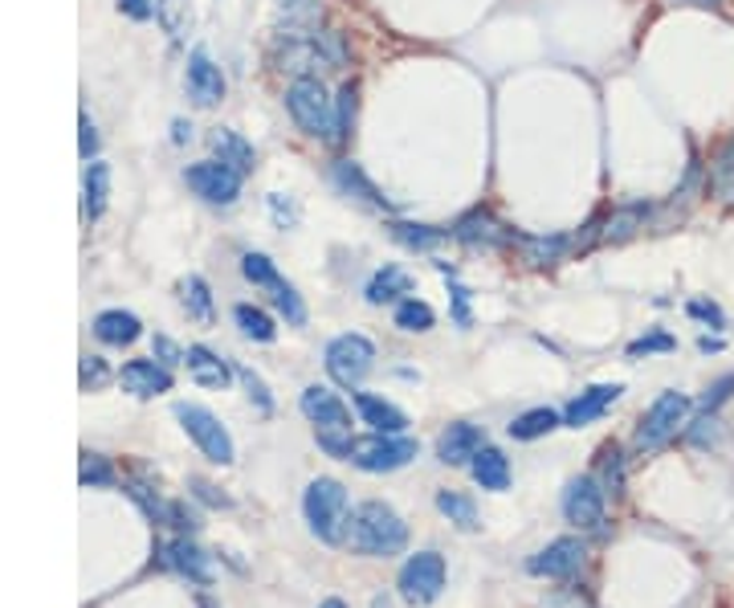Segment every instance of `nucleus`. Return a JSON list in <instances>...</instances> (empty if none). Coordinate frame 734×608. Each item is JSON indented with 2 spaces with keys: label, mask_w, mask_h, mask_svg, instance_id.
Listing matches in <instances>:
<instances>
[{
  "label": "nucleus",
  "mask_w": 734,
  "mask_h": 608,
  "mask_svg": "<svg viewBox=\"0 0 734 608\" xmlns=\"http://www.w3.org/2000/svg\"><path fill=\"white\" fill-rule=\"evenodd\" d=\"M347 548L368 560H388L408 548V522L388 503H363L347 519Z\"/></svg>",
  "instance_id": "obj_1"
},
{
  "label": "nucleus",
  "mask_w": 734,
  "mask_h": 608,
  "mask_svg": "<svg viewBox=\"0 0 734 608\" xmlns=\"http://www.w3.org/2000/svg\"><path fill=\"white\" fill-rule=\"evenodd\" d=\"M274 66L294 78H323L327 70L343 66V45L331 33H282L274 42Z\"/></svg>",
  "instance_id": "obj_2"
},
{
  "label": "nucleus",
  "mask_w": 734,
  "mask_h": 608,
  "mask_svg": "<svg viewBox=\"0 0 734 608\" xmlns=\"http://www.w3.org/2000/svg\"><path fill=\"white\" fill-rule=\"evenodd\" d=\"M303 515L323 543H343L347 519H351V503H347V486L335 478H315L303 494Z\"/></svg>",
  "instance_id": "obj_3"
},
{
  "label": "nucleus",
  "mask_w": 734,
  "mask_h": 608,
  "mask_svg": "<svg viewBox=\"0 0 734 608\" xmlns=\"http://www.w3.org/2000/svg\"><path fill=\"white\" fill-rule=\"evenodd\" d=\"M286 111L298 131L335 144V99L327 94L323 78H294L286 90Z\"/></svg>",
  "instance_id": "obj_4"
},
{
  "label": "nucleus",
  "mask_w": 734,
  "mask_h": 608,
  "mask_svg": "<svg viewBox=\"0 0 734 608\" xmlns=\"http://www.w3.org/2000/svg\"><path fill=\"white\" fill-rule=\"evenodd\" d=\"M417 458V441L404 434H368V437H351L347 441L343 462H351L355 470H368V474H392Z\"/></svg>",
  "instance_id": "obj_5"
},
{
  "label": "nucleus",
  "mask_w": 734,
  "mask_h": 608,
  "mask_svg": "<svg viewBox=\"0 0 734 608\" xmlns=\"http://www.w3.org/2000/svg\"><path fill=\"white\" fill-rule=\"evenodd\" d=\"M323 363H327V376H331L339 389L355 392L363 380H368V372L375 368L372 339H363V335H355V331L335 335L331 344H327V356H323Z\"/></svg>",
  "instance_id": "obj_6"
},
{
  "label": "nucleus",
  "mask_w": 734,
  "mask_h": 608,
  "mask_svg": "<svg viewBox=\"0 0 734 608\" xmlns=\"http://www.w3.org/2000/svg\"><path fill=\"white\" fill-rule=\"evenodd\" d=\"M445 576H449L445 560H441L437 551H417V555H408V560H404L396 588H400L404 605L425 608L445 593Z\"/></svg>",
  "instance_id": "obj_7"
},
{
  "label": "nucleus",
  "mask_w": 734,
  "mask_h": 608,
  "mask_svg": "<svg viewBox=\"0 0 734 608\" xmlns=\"http://www.w3.org/2000/svg\"><path fill=\"white\" fill-rule=\"evenodd\" d=\"M686 413H690V396H681V392H662V396L648 405L645 417H641V425H636V437H633L636 453L662 449L665 441L677 434V425H686Z\"/></svg>",
  "instance_id": "obj_8"
},
{
  "label": "nucleus",
  "mask_w": 734,
  "mask_h": 608,
  "mask_svg": "<svg viewBox=\"0 0 734 608\" xmlns=\"http://www.w3.org/2000/svg\"><path fill=\"white\" fill-rule=\"evenodd\" d=\"M176 420L184 425V434L196 441V449H201V453L213 465H229L233 458H237L229 429H225V425H221V420H216L208 408H201V405H176Z\"/></svg>",
  "instance_id": "obj_9"
},
{
  "label": "nucleus",
  "mask_w": 734,
  "mask_h": 608,
  "mask_svg": "<svg viewBox=\"0 0 734 608\" xmlns=\"http://www.w3.org/2000/svg\"><path fill=\"white\" fill-rule=\"evenodd\" d=\"M188 180V189L196 192L201 201L208 204H233L237 196H241V172H233L229 164H221V160H201V164H192L184 172Z\"/></svg>",
  "instance_id": "obj_10"
},
{
  "label": "nucleus",
  "mask_w": 734,
  "mask_h": 608,
  "mask_svg": "<svg viewBox=\"0 0 734 608\" xmlns=\"http://www.w3.org/2000/svg\"><path fill=\"white\" fill-rule=\"evenodd\" d=\"M563 519L579 527V531H600L605 522V491L596 478H572L563 491Z\"/></svg>",
  "instance_id": "obj_11"
},
{
  "label": "nucleus",
  "mask_w": 734,
  "mask_h": 608,
  "mask_svg": "<svg viewBox=\"0 0 734 608\" xmlns=\"http://www.w3.org/2000/svg\"><path fill=\"white\" fill-rule=\"evenodd\" d=\"M303 417L315 425L318 434H351V408L343 405V396L331 389H323V384H310L303 392Z\"/></svg>",
  "instance_id": "obj_12"
},
{
  "label": "nucleus",
  "mask_w": 734,
  "mask_h": 608,
  "mask_svg": "<svg viewBox=\"0 0 734 608\" xmlns=\"http://www.w3.org/2000/svg\"><path fill=\"white\" fill-rule=\"evenodd\" d=\"M584 560H588V548L579 539H555V543H547V548L534 551L527 560V572L539 579H567L584 567Z\"/></svg>",
  "instance_id": "obj_13"
},
{
  "label": "nucleus",
  "mask_w": 734,
  "mask_h": 608,
  "mask_svg": "<svg viewBox=\"0 0 734 608\" xmlns=\"http://www.w3.org/2000/svg\"><path fill=\"white\" fill-rule=\"evenodd\" d=\"M188 99L204 111L225 99V74L204 49H192V58H188Z\"/></svg>",
  "instance_id": "obj_14"
},
{
  "label": "nucleus",
  "mask_w": 734,
  "mask_h": 608,
  "mask_svg": "<svg viewBox=\"0 0 734 608\" xmlns=\"http://www.w3.org/2000/svg\"><path fill=\"white\" fill-rule=\"evenodd\" d=\"M620 392H624V384H591V389H584L572 405L563 408V425L567 429H584L591 420H600L620 401Z\"/></svg>",
  "instance_id": "obj_15"
},
{
  "label": "nucleus",
  "mask_w": 734,
  "mask_h": 608,
  "mask_svg": "<svg viewBox=\"0 0 734 608\" xmlns=\"http://www.w3.org/2000/svg\"><path fill=\"white\" fill-rule=\"evenodd\" d=\"M118 384H123V392L147 401V396H159V392L172 389V372H168L159 360H131V363H123Z\"/></svg>",
  "instance_id": "obj_16"
},
{
  "label": "nucleus",
  "mask_w": 734,
  "mask_h": 608,
  "mask_svg": "<svg viewBox=\"0 0 734 608\" xmlns=\"http://www.w3.org/2000/svg\"><path fill=\"white\" fill-rule=\"evenodd\" d=\"M477 449H482V429L470 420H453L437 441V458L445 465H470Z\"/></svg>",
  "instance_id": "obj_17"
},
{
  "label": "nucleus",
  "mask_w": 734,
  "mask_h": 608,
  "mask_svg": "<svg viewBox=\"0 0 734 608\" xmlns=\"http://www.w3.org/2000/svg\"><path fill=\"white\" fill-rule=\"evenodd\" d=\"M355 408H360V420L372 434H404L408 429V417L400 408L384 396H375V392H355Z\"/></svg>",
  "instance_id": "obj_18"
},
{
  "label": "nucleus",
  "mask_w": 734,
  "mask_h": 608,
  "mask_svg": "<svg viewBox=\"0 0 734 608\" xmlns=\"http://www.w3.org/2000/svg\"><path fill=\"white\" fill-rule=\"evenodd\" d=\"M184 368H188V376L196 380L201 389H225V384L233 380L229 363L221 360L216 351L204 348V344H192V348L184 351Z\"/></svg>",
  "instance_id": "obj_19"
},
{
  "label": "nucleus",
  "mask_w": 734,
  "mask_h": 608,
  "mask_svg": "<svg viewBox=\"0 0 734 608\" xmlns=\"http://www.w3.org/2000/svg\"><path fill=\"white\" fill-rule=\"evenodd\" d=\"M645 221H648V204H624V209H612V213H608L605 225H591V229H596L600 241L617 246V241H629L633 233L645 229Z\"/></svg>",
  "instance_id": "obj_20"
},
{
  "label": "nucleus",
  "mask_w": 734,
  "mask_h": 608,
  "mask_svg": "<svg viewBox=\"0 0 734 608\" xmlns=\"http://www.w3.org/2000/svg\"><path fill=\"white\" fill-rule=\"evenodd\" d=\"M470 474H474V482L482 486V491L502 494L506 486H510V462H506L502 449H494V446L477 449L474 462H470Z\"/></svg>",
  "instance_id": "obj_21"
},
{
  "label": "nucleus",
  "mask_w": 734,
  "mask_h": 608,
  "mask_svg": "<svg viewBox=\"0 0 734 608\" xmlns=\"http://www.w3.org/2000/svg\"><path fill=\"white\" fill-rule=\"evenodd\" d=\"M208 144H213L216 160H221V164H229L233 172L249 176V172H253V168H258V156H253V147L245 144L241 135H237V131H229V127H216L213 135H208Z\"/></svg>",
  "instance_id": "obj_22"
},
{
  "label": "nucleus",
  "mask_w": 734,
  "mask_h": 608,
  "mask_svg": "<svg viewBox=\"0 0 734 608\" xmlns=\"http://www.w3.org/2000/svg\"><path fill=\"white\" fill-rule=\"evenodd\" d=\"M331 180H335V189L343 192V196H355V201L368 204V209H384V196H380V189H375L372 180L360 172V164L339 160L331 168Z\"/></svg>",
  "instance_id": "obj_23"
},
{
  "label": "nucleus",
  "mask_w": 734,
  "mask_h": 608,
  "mask_svg": "<svg viewBox=\"0 0 734 608\" xmlns=\"http://www.w3.org/2000/svg\"><path fill=\"white\" fill-rule=\"evenodd\" d=\"M413 294V278L404 266H384V270H375L372 282H368V303L372 306H384V303H400Z\"/></svg>",
  "instance_id": "obj_24"
},
{
  "label": "nucleus",
  "mask_w": 734,
  "mask_h": 608,
  "mask_svg": "<svg viewBox=\"0 0 734 608\" xmlns=\"http://www.w3.org/2000/svg\"><path fill=\"white\" fill-rule=\"evenodd\" d=\"M144 331V323L135 319L131 311H102L99 319H94V335H99L102 344H111V348H127L135 344Z\"/></svg>",
  "instance_id": "obj_25"
},
{
  "label": "nucleus",
  "mask_w": 734,
  "mask_h": 608,
  "mask_svg": "<svg viewBox=\"0 0 734 608\" xmlns=\"http://www.w3.org/2000/svg\"><path fill=\"white\" fill-rule=\"evenodd\" d=\"M274 21L286 33H310L323 21V4L318 0H274Z\"/></svg>",
  "instance_id": "obj_26"
},
{
  "label": "nucleus",
  "mask_w": 734,
  "mask_h": 608,
  "mask_svg": "<svg viewBox=\"0 0 734 608\" xmlns=\"http://www.w3.org/2000/svg\"><path fill=\"white\" fill-rule=\"evenodd\" d=\"M106 196H111V168L99 160H90L87 176H82V217L99 221L102 209H106Z\"/></svg>",
  "instance_id": "obj_27"
},
{
  "label": "nucleus",
  "mask_w": 734,
  "mask_h": 608,
  "mask_svg": "<svg viewBox=\"0 0 734 608\" xmlns=\"http://www.w3.org/2000/svg\"><path fill=\"white\" fill-rule=\"evenodd\" d=\"M515 246L522 249V258L531 261V266H551V261H560L567 249H572V237H563V233H555V237H534V233H515L510 237Z\"/></svg>",
  "instance_id": "obj_28"
},
{
  "label": "nucleus",
  "mask_w": 734,
  "mask_h": 608,
  "mask_svg": "<svg viewBox=\"0 0 734 608\" xmlns=\"http://www.w3.org/2000/svg\"><path fill=\"white\" fill-rule=\"evenodd\" d=\"M560 425L563 417L555 408H527V413H519V417L510 420V437H515V441H539V437L555 434Z\"/></svg>",
  "instance_id": "obj_29"
},
{
  "label": "nucleus",
  "mask_w": 734,
  "mask_h": 608,
  "mask_svg": "<svg viewBox=\"0 0 734 608\" xmlns=\"http://www.w3.org/2000/svg\"><path fill=\"white\" fill-rule=\"evenodd\" d=\"M168 551H172V567H180L188 579H196V584H213V560H208V555H204L196 543L176 539Z\"/></svg>",
  "instance_id": "obj_30"
},
{
  "label": "nucleus",
  "mask_w": 734,
  "mask_h": 608,
  "mask_svg": "<svg viewBox=\"0 0 734 608\" xmlns=\"http://www.w3.org/2000/svg\"><path fill=\"white\" fill-rule=\"evenodd\" d=\"M437 510L445 515L458 531H477L482 522H477V503L470 498V494H461V491H441L437 494Z\"/></svg>",
  "instance_id": "obj_31"
},
{
  "label": "nucleus",
  "mask_w": 734,
  "mask_h": 608,
  "mask_svg": "<svg viewBox=\"0 0 734 608\" xmlns=\"http://www.w3.org/2000/svg\"><path fill=\"white\" fill-rule=\"evenodd\" d=\"M233 319H237V327H241L245 339H253V344H274V319L261 311V306H249V303H237L233 306Z\"/></svg>",
  "instance_id": "obj_32"
},
{
  "label": "nucleus",
  "mask_w": 734,
  "mask_h": 608,
  "mask_svg": "<svg viewBox=\"0 0 734 608\" xmlns=\"http://www.w3.org/2000/svg\"><path fill=\"white\" fill-rule=\"evenodd\" d=\"M180 303L196 323H213V294H208V282L201 274H188L180 282Z\"/></svg>",
  "instance_id": "obj_33"
},
{
  "label": "nucleus",
  "mask_w": 734,
  "mask_h": 608,
  "mask_svg": "<svg viewBox=\"0 0 734 608\" xmlns=\"http://www.w3.org/2000/svg\"><path fill=\"white\" fill-rule=\"evenodd\" d=\"M710 189L722 204H734V139H726L710 164Z\"/></svg>",
  "instance_id": "obj_34"
},
{
  "label": "nucleus",
  "mask_w": 734,
  "mask_h": 608,
  "mask_svg": "<svg viewBox=\"0 0 734 608\" xmlns=\"http://www.w3.org/2000/svg\"><path fill=\"white\" fill-rule=\"evenodd\" d=\"M453 237H458V241H465V246H494V241H502L506 233L498 229V225H494L486 213H470V217L458 221Z\"/></svg>",
  "instance_id": "obj_35"
},
{
  "label": "nucleus",
  "mask_w": 734,
  "mask_h": 608,
  "mask_svg": "<svg viewBox=\"0 0 734 608\" xmlns=\"http://www.w3.org/2000/svg\"><path fill=\"white\" fill-rule=\"evenodd\" d=\"M392 323L400 327V331L408 335H420V331H432V323H437V315H432V306L429 303H420V299H400L396 303V315H392Z\"/></svg>",
  "instance_id": "obj_36"
},
{
  "label": "nucleus",
  "mask_w": 734,
  "mask_h": 608,
  "mask_svg": "<svg viewBox=\"0 0 734 608\" xmlns=\"http://www.w3.org/2000/svg\"><path fill=\"white\" fill-rule=\"evenodd\" d=\"M241 274L253 282V286H261V290H270L274 294L278 286H286V278L278 274V266L266 254H245L241 258Z\"/></svg>",
  "instance_id": "obj_37"
},
{
  "label": "nucleus",
  "mask_w": 734,
  "mask_h": 608,
  "mask_svg": "<svg viewBox=\"0 0 734 608\" xmlns=\"http://www.w3.org/2000/svg\"><path fill=\"white\" fill-rule=\"evenodd\" d=\"M355 99H360V87H355V82H343V87H339V99H335V147L347 144V135H351Z\"/></svg>",
  "instance_id": "obj_38"
},
{
  "label": "nucleus",
  "mask_w": 734,
  "mask_h": 608,
  "mask_svg": "<svg viewBox=\"0 0 734 608\" xmlns=\"http://www.w3.org/2000/svg\"><path fill=\"white\" fill-rule=\"evenodd\" d=\"M156 16L163 21V30L172 33L176 42L192 30V4L188 0H156Z\"/></svg>",
  "instance_id": "obj_39"
},
{
  "label": "nucleus",
  "mask_w": 734,
  "mask_h": 608,
  "mask_svg": "<svg viewBox=\"0 0 734 608\" xmlns=\"http://www.w3.org/2000/svg\"><path fill=\"white\" fill-rule=\"evenodd\" d=\"M392 237L408 249H432L441 241V233L429 229V225H392Z\"/></svg>",
  "instance_id": "obj_40"
},
{
  "label": "nucleus",
  "mask_w": 734,
  "mask_h": 608,
  "mask_svg": "<svg viewBox=\"0 0 734 608\" xmlns=\"http://www.w3.org/2000/svg\"><path fill=\"white\" fill-rule=\"evenodd\" d=\"M237 376H241L245 392H249V401L258 405L261 417H270V413H274V396H270V389H266V380H261L258 372H253V368H241Z\"/></svg>",
  "instance_id": "obj_41"
},
{
  "label": "nucleus",
  "mask_w": 734,
  "mask_h": 608,
  "mask_svg": "<svg viewBox=\"0 0 734 608\" xmlns=\"http://www.w3.org/2000/svg\"><path fill=\"white\" fill-rule=\"evenodd\" d=\"M274 306L282 311V315H286L290 327H303V323H306V306H303V299H298V290L290 286V282L274 290Z\"/></svg>",
  "instance_id": "obj_42"
},
{
  "label": "nucleus",
  "mask_w": 734,
  "mask_h": 608,
  "mask_svg": "<svg viewBox=\"0 0 734 608\" xmlns=\"http://www.w3.org/2000/svg\"><path fill=\"white\" fill-rule=\"evenodd\" d=\"M82 486H111L115 482V474H111V465L102 462L99 453H82Z\"/></svg>",
  "instance_id": "obj_43"
},
{
  "label": "nucleus",
  "mask_w": 734,
  "mask_h": 608,
  "mask_svg": "<svg viewBox=\"0 0 734 608\" xmlns=\"http://www.w3.org/2000/svg\"><path fill=\"white\" fill-rule=\"evenodd\" d=\"M111 380V372H106V363L99 360V356H82V372H78V384L87 392H94V389H102Z\"/></svg>",
  "instance_id": "obj_44"
},
{
  "label": "nucleus",
  "mask_w": 734,
  "mask_h": 608,
  "mask_svg": "<svg viewBox=\"0 0 734 608\" xmlns=\"http://www.w3.org/2000/svg\"><path fill=\"white\" fill-rule=\"evenodd\" d=\"M690 441L693 446H714V441H719V417H714V413H702V417L693 420Z\"/></svg>",
  "instance_id": "obj_45"
},
{
  "label": "nucleus",
  "mask_w": 734,
  "mask_h": 608,
  "mask_svg": "<svg viewBox=\"0 0 734 608\" xmlns=\"http://www.w3.org/2000/svg\"><path fill=\"white\" fill-rule=\"evenodd\" d=\"M677 339L674 335H645V339H636V344H629V356H648V351H674Z\"/></svg>",
  "instance_id": "obj_46"
},
{
  "label": "nucleus",
  "mask_w": 734,
  "mask_h": 608,
  "mask_svg": "<svg viewBox=\"0 0 734 608\" xmlns=\"http://www.w3.org/2000/svg\"><path fill=\"white\" fill-rule=\"evenodd\" d=\"M151 356H156L163 368H172V363H184V351L176 348L168 335H156V344H151Z\"/></svg>",
  "instance_id": "obj_47"
},
{
  "label": "nucleus",
  "mask_w": 734,
  "mask_h": 608,
  "mask_svg": "<svg viewBox=\"0 0 734 608\" xmlns=\"http://www.w3.org/2000/svg\"><path fill=\"white\" fill-rule=\"evenodd\" d=\"M731 389H734V376H722L719 384H710V392L702 396V413H719V405L731 396Z\"/></svg>",
  "instance_id": "obj_48"
},
{
  "label": "nucleus",
  "mask_w": 734,
  "mask_h": 608,
  "mask_svg": "<svg viewBox=\"0 0 734 608\" xmlns=\"http://www.w3.org/2000/svg\"><path fill=\"white\" fill-rule=\"evenodd\" d=\"M118 13L131 21H151L156 16V0H118Z\"/></svg>",
  "instance_id": "obj_49"
},
{
  "label": "nucleus",
  "mask_w": 734,
  "mask_h": 608,
  "mask_svg": "<svg viewBox=\"0 0 734 608\" xmlns=\"http://www.w3.org/2000/svg\"><path fill=\"white\" fill-rule=\"evenodd\" d=\"M78 131H82V139H78V151H82V160L90 164V156L99 151V135H94V123H90V115L78 119Z\"/></svg>",
  "instance_id": "obj_50"
},
{
  "label": "nucleus",
  "mask_w": 734,
  "mask_h": 608,
  "mask_svg": "<svg viewBox=\"0 0 734 608\" xmlns=\"http://www.w3.org/2000/svg\"><path fill=\"white\" fill-rule=\"evenodd\" d=\"M270 209H274V221H278V225H286V229L294 225V221H298V209H294L290 201L282 204V192H270Z\"/></svg>",
  "instance_id": "obj_51"
},
{
  "label": "nucleus",
  "mask_w": 734,
  "mask_h": 608,
  "mask_svg": "<svg viewBox=\"0 0 734 608\" xmlns=\"http://www.w3.org/2000/svg\"><path fill=\"white\" fill-rule=\"evenodd\" d=\"M690 315H693V319H702V323H714V327H722V323H726V319H722L719 306L702 303V299H693V303H690Z\"/></svg>",
  "instance_id": "obj_52"
},
{
  "label": "nucleus",
  "mask_w": 734,
  "mask_h": 608,
  "mask_svg": "<svg viewBox=\"0 0 734 608\" xmlns=\"http://www.w3.org/2000/svg\"><path fill=\"white\" fill-rule=\"evenodd\" d=\"M698 348H702V351H722V339H710V335H702V339H698Z\"/></svg>",
  "instance_id": "obj_53"
},
{
  "label": "nucleus",
  "mask_w": 734,
  "mask_h": 608,
  "mask_svg": "<svg viewBox=\"0 0 734 608\" xmlns=\"http://www.w3.org/2000/svg\"><path fill=\"white\" fill-rule=\"evenodd\" d=\"M172 131H176V135H172L176 144H184L188 135H192V127H184V123H172Z\"/></svg>",
  "instance_id": "obj_54"
},
{
  "label": "nucleus",
  "mask_w": 734,
  "mask_h": 608,
  "mask_svg": "<svg viewBox=\"0 0 734 608\" xmlns=\"http://www.w3.org/2000/svg\"><path fill=\"white\" fill-rule=\"evenodd\" d=\"M318 608H347V605H343V600H335V596H331V600H323V605H318Z\"/></svg>",
  "instance_id": "obj_55"
},
{
  "label": "nucleus",
  "mask_w": 734,
  "mask_h": 608,
  "mask_svg": "<svg viewBox=\"0 0 734 608\" xmlns=\"http://www.w3.org/2000/svg\"><path fill=\"white\" fill-rule=\"evenodd\" d=\"M690 4H722V0H690Z\"/></svg>",
  "instance_id": "obj_56"
}]
</instances>
